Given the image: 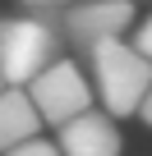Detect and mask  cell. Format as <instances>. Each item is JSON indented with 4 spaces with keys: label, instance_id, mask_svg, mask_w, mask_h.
<instances>
[{
    "label": "cell",
    "instance_id": "5b68a950",
    "mask_svg": "<svg viewBox=\"0 0 152 156\" xmlns=\"http://www.w3.org/2000/svg\"><path fill=\"white\" fill-rule=\"evenodd\" d=\"M55 151L60 156H120L124 133L106 110H83L55 129Z\"/></svg>",
    "mask_w": 152,
    "mask_h": 156
},
{
    "label": "cell",
    "instance_id": "7c38bea8",
    "mask_svg": "<svg viewBox=\"0 0 152 156\" xmlns=\"http://www.w3.org/2000/svg\"><path fill=\"white\" fill-rule=\"evenodd\" d=\"M134 5H138V0H134Z\"/></svg>",
    "mask_w": 152,
    "mask_h": 156
},
{
    "label": "cell",
    "instance_id": "6da1fadb",
    "mask_svg": "<svg viewBox=\"0 0 152 156\" xmlns=\"http://www.w3.org/2000/svg\"><path fill=\"white\" fill-rule=\"evenodd\" d=\"M60 55H65V37H60V19L51 9L0 14V78L9 87H28Z\"/></svg>",
    "mask_w": 152,
    "mask_h": 156
},
{
    "label": "cell",
    "instance_id": "277c9868",
    "mask_svg": "<svg viewBox=\"0 0 152 156\" xmlns=\"http://www.w3.org/2000/svg\"><path fill=\"white\" fill-rule=\"evenodd\" d=\"M60 19V37L74 51H92L102 41H120L134 32L138 9L134 0H69L65 9H55Z\"/></svg>",
    "mask_w": 152,
    "mask_h": 156
},
{
    "label": "cell",
    "instance_id": "30bf717a",
    "mask_svg": "<svg viewBox=\"0 0 152 156\" xmlns=\"http://www.w3.org/2000/svg\"><path fill=\"white\" fill-rule=\"evenodd\" d=\"M138 119H143V124H147V129H152V87H147V97H143V101H138Z\"/></svg>",
    "mask_w": 152,
    "mask_h": 156
},
{
    "label": "cell",
    "instance_id": "8992f818",
    "mask_svg": "<svg viewBox=\"0 0 152 156\" xmlns=\"http://www.w3.org/2000/svg\"><path fill=\"white\" fill-rule=\"evenodd\" d=\"M42 129L46 124L23 87H0V151H9L28 138H42Z\"/></svg>",
    "mask_w": 152,
    "mask_h": 156
},
{
    "label": "cell",
    "instance_id": "ba28073f",
    "mask_svg": "<svg viewBox=\"0 0 152 156\" xmlns=\"http://www.w3.org/2000/svg\"><path fill=\"white\" fill-rule=\"evenodd\" d=\"M0 156H60V151H55L51 138H28V142H19V147H9V151H0Z\"/></svg>",
    "mask_w": 152,
    "mask_h": 156
},
{
    "label": "cell",
    "instance_id": "8fae6325",
    "mask_svg": "<svg viewBox=\"0 0 152 156\" xmlns=\"http://www.w3.org/2000/svg\"><path fill=\"white\" fill-rule=\"evenodd\" d=\"M0 87H9V83H5V78H0Z\"/></svg>",
    "mask_w": 152,
    "mask_h": 156
},
{
    "label": "cell",
    "instance_id": "52a82bcc",
    "mask_svg": "<svg viewBox=\"0 0 152 156\" xmlns=\"http://www.w3.org/2000/svg\"><path fill=\"white\" fill-rule=\"evenodd\" d=\"M129 46H134V51H138V55L152 64V9H147V14L134 23V37H129Z\"/></svg>",
    "mask_w": 152,
    "mask_h": 156
},
{
    "label": "cell",
    "instance_id": "9c48e42d",
    "mask_svg": "<svg viewBox=\"0 0 152 156\" xmlns=\"http://www.w3.org/2000/svg\"><path fill=\"white\" fill-rule=\"evenodd\" d=\"M65 5H69V0H23V9H51V14L65 9Z\"/></svg>",
    "mask_w": 152,
    "mask_h": 156
},
{
    "label": "cell",
    "instance_id": "7a4b0ae2",
    "mask_svg": "<svg viewBox=\"0 0 152 156\" xmlns=\"http://www.w3.org/2000/svg\"><path fill=\"white\" fill-rule=\"evenodd\" d=\"M83 55H88V69H92V97H102L106 115L111 119L138 115V101L152 87V64L129 46V37L102 41V46H92Z\"/></svg>",
    "mask_w": 152,
    "mask_h": 156
},
{
    "label": "cell",
    "instance_id": "3957f363",
    "mask_svg": "<svg viewBox=\"0 0 152 156\" xmlns=\"http://www.w3.org/2000/svg\"><path fill=\"white\" fill-rule=\"evenodd\" d=\"M23 92H28V101L37 106L42 124H51V129H60L65 119L92 110V101H97V97H92V78L83 73V64L74 60V55L51 60Z\"/></svg>",
    "mask_w": 152,
    "mask_h": 156
}]
</instances>
